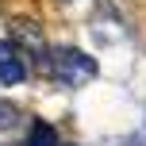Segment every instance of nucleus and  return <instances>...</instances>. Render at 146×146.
I'll return each instance as SVG.
<instances>
[{
    "instance_id": "39448f33",
    "label": "nucleus",
    "mask_w": 146,
    "mask_h": 146,
    "mask_svg": "<svg viewBox=\"0 0 146 146\" xmlns=\"http://www.w3.org/2000/svg\"><path fill=\"white\" fill-rule=\"evenodd\" d=\"M15 123V108L12 104H0V127H12Z\"/></svg>"
},
{
    "instance_id": "20e7f679",
    "label": "nucleus",
    "mask_w": 146,
    "mask_h": 146,
    "mask_svg": "<svg viewBox=\"0 0 146 146\" xmlns=\"http://www.w3.org/2000/svg\"><path fill=\"white\" fill-rule=\"evenodd\" d=\"M27 146H58V131L50 123H31V135H27Z\"/></svg>"
},
{
    "instance_id": "f03ea898",
    "label": "nucleus",
    "mask_w": 146,
    "mask_h": 146,
    "mask_svg": "<svg viewBox=\"0 0 146 146\" xmlns=\"http://www.w3.org/2000/svg\"><path fill=\"white\" fill-rule=\"evenodd\" d=\"M23 77H27V66H23L19 46L0 38V85H23Z\"/></svg>"
},
{
    "instance_id": "7ed1b4c3",
    "label": "nucleus",
    "mask_w": 146,
    "mask_h": 146,
    "mask_svg": "<svg viewBox=\"0 0 146 146\" xmlns=\"http://www.w3.org/2000/svg\"><path fill=\"white\" fill-rule=\"evenodd\" d=\"M12 35H15L19 46H27V50L35 54L38 66H46V38H42V31H38L31 19H15V23H12Z\"/></svg>"
},
{
    "instance_id": "f257e3e1",
    "label": "nucleus",
    "mask_w": 146,
    "mask_h": 146,
    "mask_svg": "<svg viewBox=\"0 0 146 146\" xmlns=\"http://www.w3.org/2000/svg\"><path fill=\"white\" fill-rule=\"evenodd\" d=\"M50 66H54V77H58L62 85H85V81L96 77V62L88 58L85 50H77V46H62V50H54Z\"/></svg>"
}]
</instances>
